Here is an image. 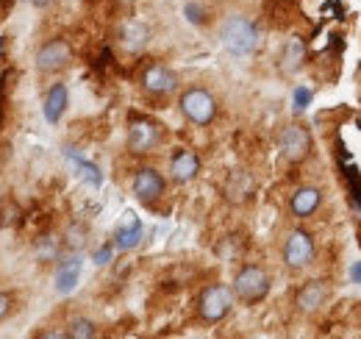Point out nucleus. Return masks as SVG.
Wrapping results in <instances>:
<instances>
[{
	"instance_id": "f257e3e1",
	"label": "nucleus",
	"mask_w": 361,
	"mask_h": 339,
	"mask_svg": "<svg viewBox=\"0 0 361 339\" xmlns=\"http://www.w3.org/2000/svg\"><path fill=\"white\" fill-rule=\"evenodd\" d=\"M219 42H222V48L228 53L247 56V53H253L259 48V28H256L253 20L233 14L219 25Z\"/></svg>"
},
{
	"instance_id": "f03ea898",
	"label": "nucleus",
	"mask_w": 361,
	"mask_h": 339,
	"mask_svg": "<svg viewBox=\"0 0 361 339\" xmlns=\"http://www.w3.org/2000/svg\"><path fill=\"white\" fill-rule=\"evenodd\" d=\"M233 295L245 303H259L270 295V275L259 264H245L233 278Z\"/></svg>"
},
{
	"instance_id": "7ed1b4c3",
	"label": "nucleus",
	"mask_w": 361,
	"mask_h": 339,
	"mask_svg": "<svg viewBox=\"0 0 361 339\" xmlns=\"http://www.w3.org/2000/svg\"><path fill=\"white\" fill-rule=\"evenodd\" d=\"M233 309V292L225 284H212L198 295V314L206 323H219Z\"/></svg>"
},
{
	"instance_id": "20e7f679",
	"label": "nucleus",
	"mask_w": 361,
	"mask_h": 339,
	"mask_svg": "<svg viewBox=\"0 0 361 339\" xmlns=\"http://www.w3.org/2000/svg\"><path fill=\"white\" fill-rule=\"evenodd\" d=\"M181 111L189 123L195 125H209L217 117V97L209 89H200V86H192L181 95Z\"/></svg>"
},
{
	"instance_id": "39448f33",
	"label": "nucleus",
	"mask_w": 361,
	"mask_h": 339,
	"mask_svg": "<svg viewBox=\"0 0 361 339\" xmlns=\"http://www.w3.org/2000/svg\"><path fill=\"white\" fill-rule=\"evenodd\" d=\"M72 48L67 39H50L36 50V70L39 73H59L70 67Z\"/></svg>"
},
{
	"instance_id": "423d86ee",
	"label": "nucleus",
	"mask_w": 361,
	"mask_h": 339,
	"mask_svg": "<svg viewBox=\"0 0 361 339\" xmlns=\"http://www.w3.org/2000/svg\"><path fill=\"white\" fill-rule=\"evenodd\" d=\"M281 153L292 165H300L311 153V134L303 125H287L281 131Z\"/></svg>"
},
{
	"instance_id": "0eeeda50",
	"label": "nucleus",
	"mask_w": 361,
	"mask_h": 339,
	"mask_svg": "<svg viewBox=\"0 0 361 339\" xmlns=\"http://www.w3.org/2000/svg\"><path fill=\"white\" fill-rule=\"evenodd\" d=\"M284 261L289 270H303L314 261V240L308 231H292L284 245Z\"/></svg>"
},
{
	"instance_id": "6e6552de",
	"label": "nucleus",
	"mask_w": 361,
	"mask_h": 339,
	"mask_svg": "<svg viewBox=\"0 0 361 339\" xmlns=\"http://www.w3.org/2000/svg\"><path fill=\"white\" fill-rule=\"evenodd\" d=\"M131 189H134V195H137V200H139V203L150 206V203H156V200L164 195V189H167V181L161 178V172H158V170L142 167V170H137Z\"/></svg>"
},
{
	"instance_id": "1a4fd4ad",
	"label": "nucleus",
	"mask_w": 361,
	"mask_h": 339,
	"mask_svg": "<svg viewBox=\"0 0 361 339\" xmlns=\"http://www.w3.org/2000/svg\"><path fill=\"white\" fill-rule=\"evenodd\" d=\"M161 142V128L153 123V120H134L131 128H128V151L142 156L150 153L156 145Z\"/></svg>"
},
{
	"instance_id": "9d476101",
	"label": "nucleus",
	"mask_w": 361,
	"mask_h": 339,
	"mask_svg": "<svg viewBox=\"0 0 361 339\" xmlns=\"http://www.w3.org/2000/svg\"><path fill=\"white\" fill-rule=\"evenodd\" d=\"M142 89L147 95H170L178 89V76L164 64H150L142 73Z\"/></svg>"
},
{
	"instance_id": "9b49d317",
	"label": "nucleus",
	"mask_w": 361,
	"mask_h": 339,
	"mask_svg": "<svg viewBox=\"0 0 361 339\" xmlns=\"http://www.w3.org/2000/svg\"><path fill=\"white\" fill-rule=\"evenodd\" d=\"M198 172H200V156L195 151L184 148L170 159V175H172L175 184H189V181L198 178Z\"/></svg>"
},
{
	"instance_id": "f8f14e48",
	"label": "nucleus",
	"mask_w": 361,
	"mask_h": 339,
	"mask_svg": "<svg viewBox=\"0 0 361 339\" xmlns=\"http://www.w3.org/2000/svg\"><path fill=\"white\" fill-rule=\"evenodd\" d=\"M320 203H322V192H320L317 186H300V189L292 195L289 209H292L294 217H311V214L320 209Z\"/></svg>"
},
{
	"instance_id": "ddd939ff",
	"label": "nucleus",
	"mask_w": 361,
	"mask_h": 339,
	"mask_svg": "<svg viewBox=\"0 0 361 339\" xmlns=\"http://www.w3.org/2000/svg\"><path fill=\"white\" fill-rule=\"evenodd\" d=\"M325 295H328V286L322 281H308V284H303L297 289L294 303H297L300 312H317L325 303Z\"/></svg>"
},
{
	"instance_id": "4468645a",
	"label": "nucleus",
	"mask_w": 361,
	"mask_h": 339,
	"mask_svg": "<svg viewBox=\"0 0 361 339\" xmlns=\"http://www.w3.org/2000/svg\"><path fill=\"white\" fill-rule=\"evenodd\" d=\"M67 103H70V92H67V86L53 84L50 89H48V95H45V120L56 125V123L64 117Z\"/></svg>"
},
{
	"instance_id": "2eb2a0df",
	"label": "nucleus",
	"mask_w": 361,
	"mask_h": 339,
	"mask_svg": "<svg viewBox=\"0 0 361 339\" xmlns=\"http://www.w3.org/2000/svg\"><path fill=\"white\" fill-rule=\"evenodd\" d=\"M78 278H81V256H70V258L59 261V267H56V289L62 295H70L75 289V284H78Z\"/></svg>"
},
{
	"instance_id": "dca6fc26",
	"label": "nucleus",
	"mask_w": 361,
	"mask_h": 339,
	"mask_svg": "<svg viewBox=\"0 0 361 339\" xmlns=\"http://www.w3.org/2000/svg\"><path fill=\"white\" fill-rule=\"evenodd\" d=\"M142 242V223L137 220V214H125V220H123V226L117 228V248L120 251H134L137 245Z\"/></svg>"
},
{
	"instance_id": "f3484780",
	"label": "nucleus",
	"mask_w": 361,
	"mask_h": 339,
	"mask_svg": "<svg viewBox=\"0 0 361 339\" xmlns=\"http://www.w3.org/2000/svg\"><path fill=\"white\" fill-rule=\"evenodd\" d=\"M147 39H150V28L142 25V22H137V20H128V22L120 28V42H123V48L131 50V53H139L144 45H147Z\"/></svg>"
},
{
	"instance_id": "a211bd4d",
	"label": "nucleus",
	"mask_w": 361,
	"mask_h": 339,
	"mask_svg": "<svg viewBox=\"0 0 361 339\" xmlns=\"http://www.w3.org/2000/svg\"><path fill=\"white\" fill-rule=\"evenodd\" d=\"M95 334H97V328H95V323L86 320V317H75L70 323V331H67V337L72 339H92Z\"/></svg>"
},
{
	"instance_id": "6ab92c4d",
	"label": "nucleus",
	"mask_w": 361,
	"mask_h": 339,
	"mask_svg": "<svg viewBox=\"0 0 361 339\" xmlns=\"http://www.w3.org/2000/svg\"><path fill=\"white\" fill-rule=\"evenodd\" d=\"M311 97H314V95H311V89H308V86H297V89H294V106H292V109H294V114H303V111L308 109Z\"/></svg>"
},
{
	"instance_id": "aec40b11",
	"label": "nucleus",
	"mask_w": 361,
	"mask_h": 339,
	"mask_svg": "<svg viewBox=\"0 0 361 339\" xmlns=\"http://www.w3.org/2000/svg\"><path fill=\"white\" fill-rule=\"evenodd\" d=\"M78 170H81V175L92 184V186H100V181H103V175H100V170L95 167V165H86V162H78Z\"/></svg>"
},
{
	"instance_id": "412c9836",
	"label": "nucleus",
	"mask_w": 361,
	"mask_h": 339,
	"mask_svg": "<svg viewBox=\"0 0 361 339\" xmlns=\"http://www.w3.org/2000/svg\"><path fill=\"white\" fill-rule=\"evenodd\" d=\"M184 14H186V20H189V22H195V25H203V22H206L203 11H200V8L195 6V3H189V6L184 8Z\"/></svg>"
},
{
	"instance_id": "4be33fe9",
	"label": "nucleus",
	"mask_w": 361,
	"mask_h": 339,
	"mask_svg": "<svg viewBox=\"0 0 361 339\" xmlns=\"http://www.w3.org/2000/svg\"><path fill=\"white\" fill-rule=\"evenodd\" d=\"M111 251H114L111 245H103V248L95 254V264H109V261H111Z\"/></svg>"
},
{
	"instance_id": "5701e85b",
	"label": "nucleus",
	"mask_w": 361,
	"mask_h": 339,
	"mask_svg": "<svg viewBox=\"0 0 361 339\" xmlns=\"http://www.w3.org/2000/svg\"><path fill=\"white\" fill-rule=\"evenodd\" d=\"M8 312H11V298L0 292V320H3V317H6Z\"/></svg>"
},
{
	"instance_id": "b1692460",
	"label": "nucleus",
	"mask_w": 361,
	"mask_h": 339,
	"mask_svg": "<svg viewBox=\"0 0 361 339\" xmlns=\"http://www.w3.org/2000/svg\"><path fill=\"white\" fill-rule=\"evenodd\" d=\"M350 278H353L356 284H361V261H356V264L350 267Z\"/></svg>"
},
{
	"instance_id": "393cba45",
	"label": "nucleus",
	"mask_w": 361,
	"mask_h": 339,
	"mask_svg": "<svg viewBox=\"0 0 361 339\" xmlns=\"http://www.w3.org/2000/svg\"><path fill=\"white\" fill-rule=\"evenodd\" d=\"M50 3H56V0H31V6H36V8H48Z\"/></svg>"
}]
</instances>
